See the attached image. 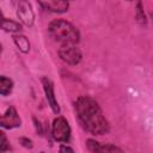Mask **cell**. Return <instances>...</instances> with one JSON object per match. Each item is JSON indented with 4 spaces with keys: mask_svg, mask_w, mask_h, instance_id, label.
Instances as JSON below:
<instances>
[{
    "mask_svg": "<svg viewBox=\"0 0 153 153\" xmlns=\"http://www.w3.org/2000/svg\"><path fill=\"white\" fill-rule=\"evenodd\" d=\"M76 117L81 127L92 135H103L110 130V124L99 104L88 96H80L74 103Z\"/></svg>",
    "mask_w": 153,
    "mask_h": 153,
    "instance_id": "cell-1",
    "label": "cell"
},
{
    "mask_svg": "<svg viewBox=\"0 0 153 153\" xmlns=\"http://www.w3.org/2000/svg\"><path fill=\"white\" fill-rule=\"evenodd\" d=\"M48 32L50 37L61 45H76L80 42L79 30L65 19H55L50 22L48 25Z\"/></svg>",
    "mask_w": 153,
    "mask_h": 153,
    "instance_id": "cell-2",
    "label": "cell"
},
{
    "mask_svg": "<svg viewBox=\"0 0 153 153\" xmlns=\"http://www.w3.org/2000/svg\"><path fill=\"white\" fill-rule=\"evenodd\" d=\"M51 136L55 141L60 143H68L72 136V129L68 121L63 116H57L54 118L51 124Z\"/></svg>",
    "mask_w": 153,
    "mask_h": 153,
    "instance_id": "cell-3",
    "label": "cell"
},
{
    "mask_svg": "<svg viewBox=\"0 0 153 153\" xmlns=\"http://www.w3.org/2000/svg\"><path fill=\"white\" fill-rule=\"evenodd\" d=\"M57 54H59V57L65 63L71 66H76L82 60V54H81V50L78 48V45H72V44L61 45L59 48Z\"/></svg>",
    "mask_w": 153,
    "mask_h": 153,
    "instance_id": "cell-4",
    "label": "cell"
},
{
    "mask_svg": "<svg viewBox=\"0 0 153 153\" xmlns=\"http://www.w3.org/2000/svg\"><path fill=\"white\" fill-rule=\"evenodd\" d=\"M17 17L22 22V24L26 26H32L35 23V12L29 1L20 0L17 2Z\"/></svg>",
    "mask_w": 153,
    "mask_h": 153,
    "instance_id": "cell-5",
    "label": "cell"
},
{
    "mask_svg": "<svg viewBox=\"0 0 153 153\" xmlns=\"http://www.w3.org/2000/svg\"><path fill=\"white\" fill-rule=\"evenodd\" d=\"M42 81V86H43V91H44V94H45V99L48 102V105L49 108L51 109V111L55 114V115H59L61 109H60V105H59V102L56 99V96H55V90H54V84L53 81L48 78V76H43L41 79Z\"/></svg>",
    "mask_w": 153,
    "mask_h": 153,
    "instance_id": "cell-6",
    "label": "cell"
},
{
    "mask_svg": "<svg viewBox=\"0 0 153 153\" xmlns=\"http://www.w3.org/2000/svg\"><path fill=\"white\" fill-rule=\"evenodd\" d=\"M0 124L4 129H14L22 126V118L14 106H8L1 116Z\"/></svg>",
    "mask_w": 153,
    "mask_h": 153,
    "instance_id": "cell-7",
    "label": "cell"
},
{
    "mask_svg": "<svg viewBox=\"0 0 153 153\" xmlns=\"http://www.w3.org/2000/svg\"><path fill=\"white\" fill-rule=\"evenodd\" d=\"M86 147L91 153H124V151L112 143H100L94 139L86 140Z\"/></svg>",
    "mask_w": 153,
    "mask_h": 153,
    "instance_id": "cell-8",
    "label": "cell"
},
{
    "mask_svg": "<svg viewBox=\"0 0 153 153\" xmlns=\"http://www.w3.org/2000/svg\"><path fill=\"white\" fill-rule=\"evenodd\" d=\"M39 6L51 13H65L69 8V2L62 0H45L39 1Z\"/></svg>",
    "mask_w": 153,
    "mask_h": 153,
    "instance_id": "cell-9",
    "label": "cell"
},
{
    "mask_svg": "<svg viewBox=\"0 0 153 153\" xmlns=\"http://www.w3.org/2000/svg\"><path fill=\"white\" fill-rule=\"evenodd\" d=\"M1 29L6 32H10V33H19L20 30H22V24L19 22H16V20H12V19H8V18H5L2 16V19H1Z\"/></svg>",
    "mask_w": 153,
    "mask_h": 153,
    "instance_id": "cell-10",
    "label": "cell"
},
{
    "mask_svg": "<svg viewBox=\"0 0 153 153\" xmlns=\"http://www.w3.org/2000/svg\"><path fill=\"white\" fill-rule=\"evenodd\" d=\"M13 38V42L16 44V47L23 53V54H27L30 51V41L29 38L25 36V35H22V33H16L12 36Z\"/></svg>",
    "mask_w": 153,
    "mask_h": 153,
    "instance_id": "cell-11",
    "label": "cell"
},
{
    "mask_svg": "<svg viewBox=\"0 0 153 153\" xmlns=\"http://www.w3.org/2000/svg\"><path fill=\"white\" fill-rule=\"evenodd\" d=\"M13 86H14V82H13V80L11 78H8L6 75H1L0 76V94L2 97L8 96L12 92Z\"/></svg>",
    "mask_w": 153,
    "mask_h": 153,
    "instance_id": "cell-12",
    "label": "cell"
},
{
    "mask_svg": "<svg viewBox=\"0 0 153 153\" xmlns=\"http://www.w3.org/2000/svg\"><path fill=\"white\" fill-rule=\"evenodd\" d=\"M135 6H136L135 7V18H136L137 23L141 26H146L147 25V17H146V13L143 11V4L141 1H137Z\"/></svg>",
    "mask_w": 153,
    "mask_h": 153,
    "instance_id": "cell-13",
    "label": "cell"
},
{
    "mask_svg": "<svg viewBox=\"0 0 153 153\" xmlns=\"http://www.w3.org/2000/svg\"><path fill=\"white\" fill-rule=\"evenodd\" d=\"M0 134H1L0 135L1 136L0 137V152L1 153H5V152H7V151L11 149V145H10V141H8L7 136H6V134L4 131H1Z\"/></svg>",
    "mask_w": 153,
    "mask_h": 153,
    "instance_id": "cell-14",
    "label": "cell"
},
{
    "mask_svg": "<svg viewBox=\"0 0 153 153\" xmlns=\"http://www.w3.org/2000/svg\"><path fill=\"white\" fill-rule=\"evenodd\" d=\"M19 143H20L24 148H27V149H31V148L33 147V142H32V140L29 139V137H26V136H22V137H19Z\"/></svg>",
    "mask_w": 153,
    "mask_h": 153,
    "instance_id": "cell-15",
    "label": "cell"
},
{
    "mask_svg": "<svg viewBox=\"0 0 153 153\" xmlns=\"http://www.w3.org/2000/svg\"><path fill=\"white\" fill-rule=\"evenodd\" d=\"M32 121H33V126H35V130H36V133H37L38 135H43V126H42L41 121L37 120L35 116L32 117Z\"/></svg>",
    "mask_w": 153,
    "mask_h": 153,
    "instance_id": "cell-16",
    "label": "cell"
},
{
    "mask_svg": "<svg viewBox=\"0 0 153 153\" xmlns=\"http://www.w3.org/2000/svg\"><path fill=\"white\" fill-rule=\"evenodd\" d=\"M59 153H75V152L71 146H68L66 143H61L59 147Z\"/></svg>",
    "mask_w": 153,
    "mask_h": 153,
    "instance_id": "cell-17",
    "label": "cell"
},
{
    "mask_svg": "<svg viewBox=\"0 0 153 153\" xmlns=\"http://www.w3.org/2000/svg\"><path fill=\"white\" fill-rule=\"evenodd\" d=\"M151 17H152V19H153V13H151Z\"/></svg>",
    "mask_w": 153,
    "mask_h": 153,
    "instance_id": "cell-18",
    "label": "cell"
},
{
    "mask_svg": "<svg viewBox=\"0 0 153 153\" xmlns=\"http://www.w3.org/2000/svg\"><path fill=\"white\" fill-rule=\"evenodd\" d=\"M41 153H44V152H41Z\"/></svg>",
    "mask_w": 153,
    "mask_h": 153,
    "instance_id": "cell-19",
    "label": "cell"
}]
</instances>
